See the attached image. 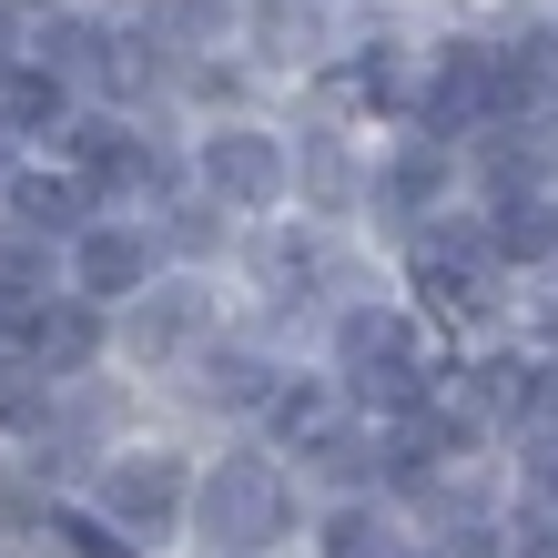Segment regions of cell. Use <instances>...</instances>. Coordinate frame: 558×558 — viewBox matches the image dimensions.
Returning <instances> with one entry per match:
<instances>
[{"label":"cell","mask_w":558,"mask_h":558,"mask_svg":"<svg viewBox=\"0 0 558 558\" xmlns=\"http://www.w3.org/2000/svg\"><path fill=\"white\" fill-rule=\"evenodd\" d=\"M447 183H457V143L407 133V143L366 173V204H376V214H437V204H447Z\"/></svg>","instance_id":"ba28073f"},{"label":"cell","mask_w":558,"mask_h":558,"mask_svg":"<svg viewBox=\"0 0 558 558\" xmlns=\"http://www.w3.org/2000/svg\"><path fill=\"white\" fill-rule=\"evenodd\" d=\"M294 447H305V468H315V477H336V487H355V477H366V457H376L366 426H336V416H325L315 437H294Z\"/></svg>","instance_id":"2e32d148"},{"label":"cell","mask_w":558,"mask_h":558,"mask_svg":"<svg viewBox=\"0 0 558 558\" xmlns=\"http://www.w3.org/2000/svg\"><path fill=\"white\" fill-rule=\"evenodd\" d=\"M183 508H193V529H204V548H223V558L275 548V538H284V518H294L275 457H223L204 487H183Z\"/></svg>","instance_id":"6da1fadb"},{"label":"cell","mask_w":558,"mask_h":558,"mask_svg":"<svg viewBox=\"0 0 558 558\" xmlns=\"http://www.w3.org/2000/svg\"><path fill=\"white\" fill-rule=\"evenodd\" d=\"M214 336V284H133V315H122V355H133V366H173V355H193Z\"/></svg>","instance_id":"8992f818"},{"label":"cell","mask_w":558,"mask_h":558,"mask_svg":"<svg viewBox=\"0 0 558 558\" xmlns=\"http://www.w3.org/2000/svg\"><path fill=\"white\" fill-rule=\"evenodd\" d=\"M244 31L265 61H315L325 51V0H244Z\"/></svg>","instance_id":"30bf717a"},{"label":"cell","mask_w":558,"mask_h":558,"mask_svg":"<svg viewBox=\"0 0 558 558\" xmlns=\"http://www.w3.org/2000/svg\"><path fill=\"white\" fill-rule=\"evenodd\" d=\"M11 204H21L11 223H31V234H72V223L92 214V183H82V173H21Z\"/></svg>","instance_id":"5bb4252c"},{"label":"cell","mask_w":558,"mask_h":558,"mask_svg":"<svg viewBox=\"0 0 558 558\" xmlns=\"http://www.w3.org/2000/svg\"><path fill=\"white\" fill-rule=\"evenodd\" d=\"M336 376H345V397H366V407L386 397L397 416L437 386L426 345H416V315H397V305H345L336 315Z\"/></svg>","instance_id":"7a4b0ae2"},{"label":"cell","mask_w":558,"mask_h":558,"mask_svg":"<svg viewBox=\"0 0 558 558\" xmlns=\"http://www.w3.org/2000/svg\"><path fill=\"white\" fill-rule=\"evenodd\" d=\"M538 336H548V345H558V294H548V305H538Z\"/></svg>","instance_id":"d6986e66"},{"label":"cell","mask_w":558,"mask_h":558,"mask_svg":"<svg viewBox=\"0 0 558 558\" xmlns=\"http://www.w3.org/2000/svg\"><path fill=\"white\" fill-rule=\"evenodd\" d=\"M51 538H72L82 558H143V548H122L112 529H92V518H61V529H51Z\"/></svg>","instance_id":"ac0fdd59"},{"label":"cell","mask_w":558,"mask_h":558,"mask_svg":"<svg viewBox=\"0 0 558 558\" xmlns=\"http://www.w3.org/2000/svg\"><path fill=\"white\" fill-rule=\"evenodd\" d=\"M193 397H204V407H223V416H254V407H265L275 397V355L265 345H193Z\"/></svg>","instance_id":"9c48e42d"},{"label":"cell","mask_w":558,"mask_h":558,"mask_svg":"<svg viewBox=\"0 0 558 558\" xmlns=\"http://www.w3.org/2000/svg\"><path fill=\"white\" fill-rule=\"evenodd\" d=\"M234 21L244 0H153V41H183V51H214Z\"/></svg>","instance_id":"9a60e30c"},{"label":"cell","mask_w":558,"mask_h":558,"mask_svg":"<svg viewBox=\"0 0 558 558\" xmlns=\"http://www.w3.org/2000/svg\"><path fill=\"white\" fill-rule=\"evenodd\" d=\"M284 162H294V193H305L315 214H355V153H345L336 133H305V143H284Z\"/></svg>","instance_id":"8fae6325"},{"label":"cell","mask_w":558,"mask_h":558,"mask_svg":"<svg viewBox=\"0 0 558 558\" xmlns=\"http://www.w3.org/2000/svg\"><path fill=\"white\" fill-rule=\"evenodd\" d=\"M102 508H112V529H133V538H173L183 529V457L173 447H122L102 468Z\"/></svg>","instance_id":"5b68a950"},{"label":"cell","mask_w":558,"mask_h":558,"mask_svg":"<svg viewBox=\"0 0 558 558\" xmlns=\"http://www.w3.org/2000/svg\"><path fill=\"white\" fill-rule=\"evenodd\" d=\"M254 416H265L275 437H315V426L336 416V397H325V386H284V376H275V397L254 407Z\"/></svg>","instance_id":"e0dca14e"},{"label":"cell","mask_w":558,"mask_h":558,"mask_svg":"<svg viewBox=\"0 0 558 558\" xmlns=\"http://www.w3.org/2000/svg\"><path fill=\"white\" fill-rule=\"evenodd\" d=\"M143 265H153V234H133V223H72L61 234V275H72V294L82 305H122V294L143 284Z\"/></svg>","instance_id":"52a82bcc"},{"label":"cell","mask_w":558,"mask_h":558,"mask_svg":"<svg viewBox=\"0 0 558 558\" xmlns=\"http://www.w3.org/2000/svg\"><path fill=\"white\" fill-rule=\"evenodd\" d=\"M477 122H498V51L487 41H447L426 92H416V133L457 143V133H477Z\"/></svg>","instance_id":"277c9868"},{"label":"cell","mask_w":558,"mask_h":558,"mask_svg":"<svg viewBox=\"0 0 558 558\" xmlns=\"http://www.w3.org/2000/svg\"><path fill=\"white\" fill-rule=\"evenodd\" d=\"M61 112H72V72H51V61H0V122H11V133H41Z\"/></svg>","instance_id":"7c38bea8"},{"label":"cell","mask_w":558,"mask_h":558,"mask_svg":"<svg viewBox=\"0 0 558 558\" xmlns=\"http://www.w3.org/2000/svg\"><path fill=\"white\" fill-rule=\"evenodd\" d=\"M437 558H457V548H437Z\"/></svg>","instance_id":"ffe728a7"},{"label":"cell","mask_w":558,"mask_h":558,"mask_svg":"<svg viewBox=\"0 0 558 558\" xmlns=\"http://www.w3.org/2000/svg\"><path fill=\"white\" fill-rule=\"evenodd\" d=\"M193 173H204V193L223 214H275L294 193V162H284V133H265V122H214L204 153H193Z\"/></svg>","instance_id":"3957f363"},{"label":"cell","mask_w":558,"mask_h":558,"mask_svg":"<svg viewBox=\"0 0 558 558\" xmlns=\"http://www.w3.org/2000/svg\"><path fill=\"white\" fill-rule=\"evenodd\" d=\"M325 558H416V548L397 538V518L376 498H336L325 508Z\"/></svg>","instance_id":"4fadbf2b"}]
</instances>
